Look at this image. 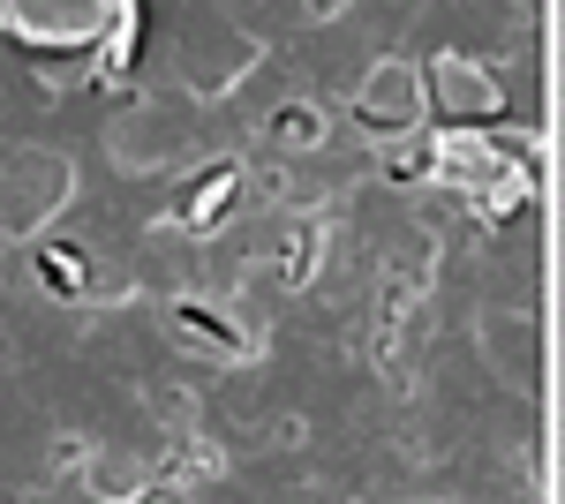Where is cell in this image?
<instances>
[{
  "label": "cell",
  "mask_w": 565,
  "mask_h": 504,
  "mask_svg": "<svg viewBox=\"0 0 565 504\" xmlns=\"http://www.w3.org/2000/svg\"><path fill=\"white\" fill-rule=\"evenodd\" d=\"M415 106H423V98H415V76H407V68H385V76L370 84V98H362L354 114L377 128V136H392V128H407V121H415Z\"/></svg>",
  "instance_id": "2"
},
{
  "label": "cell",
  "mask_w": 565,
  "mask_h": 504,
  "mask_svg": "<svg viewBox=\"0 0 565 504\" xmlns=\"http://www.w3.org/2000/svg\"><path fill=\"white\" fill-rule=\"evenodd\" d=\"M279 136H295V143H309V136H317V114H302V106H295V114H279Z\"/></svg>",
  "instance_id": "5"
},
{
  "label": "cell",
  "mask_w": 565,
  "mask_h": 504,
  "mask_svg": "<svg viewBox=\"0 0 565 504\" xmlns=\"http://www.w3.org/2000/svg\"><path fill=\"white\" fill-rule=\"evenodd\" d=\"M45 279H53L61 294H76V287H84V256H68V249H45Z\"/></svg>",
  "instance_id": "4"
},
{
  "label": "cell",
  "mask_w": 565,
  "mask_h": 504,
  "mask_svg": "<svg viewBox=\"0 0 565 504\" xmlns=\"http://www.w3.org/2000/svg\"><path fill=\"white\" fill-rule=\"evenodd\" d=\"M226 196H234V173H212V181H196V196H189V218H196V226H212L218 211H226Z\"/></svg>",
  "instance_id": "3"
},
{
  "label": "cell",
  "mask_w": 565,
  "mask_h": 504,
  "mask_svg": "<svg viewBox=\"0 0 565 504\" xmlns=\"http://www.w3.org/2000/svg\"><path fill=\"white\" fill-rule=\"evenodd\" d=\"M430 84H437V106L452 114V121H490L505 98L490 90V76L482 68H468V61H452V53H437L430 61Z\"/></svg>",
  "instance_id": "1"
}]
</instances>
